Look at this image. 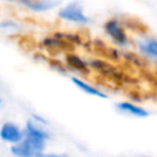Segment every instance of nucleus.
Returning a JSON list of instances; mask_svg holds the SVG:
<instances>
[{
    "label": "nucleus",
    "mask_w": 157,
    "mask_h": 157,
    "mask_svg": "<svg viewBox=\"0 0 157 157\" xmlns=\"http://www.w3.org/2000/svg\"><path fill=\"white\" fill-rule=\"evenodd\" d=\"M44 147V140L25 135V139L21 142L11 146V152L16 157H37L38 155L43 153Z\"/></svg>",
    "instance_id": "nucleus-1"
},
{
    "label": "nucleus",
    "mask_w": 157,
    "mask_h": 157,
    "mask_svg": "<svg viewBox=\"0 0 157 157\" xmlns=\"http://www.w3.org/2000/svg\"><path fill=\"white\" fill-rule=\"evenodd\" d=\"M104 32L115 45H118L123 49H128L131 47V39H130L125 27L121 25V22L119 20H117V18L108 20L104 23Z\"/></svg>",
    "instance_id": "nucleus-2"
},
{
    "label": "nucleus",
    "mask_w": 157,
    "mask_h": 157,
    "mask_svg": "<svg viewBox=\"0 0 157 157\" xmlns=\"http://www.w3.org/2000/svg\"><path fill=\"white\" fill-rule=\"evenodd\" d=\"M58 15H59L60 18L66 20V21H71V22H75V23L86 25V23L90 22V18L83 13L82 6L77 1L70 2L69 5H66L65 7H63L59 11Z\"/></svg>",
    "instance_id": "nucleus-3"
},
{
    "label": "nucleus",
    "mask_w": 157,
    "mask_h": 157,
    "mask_svg": "<svg viewBox=\"0 0 157 157\" xmlns=\"http://www.w3.org/2000/svg\"><path fill=\"white\" fill-rule=\"evenodd\" d=\"M0 137L1 140L16 145L21 142L25 139V131H22L16 124L13 123H4L2 126L0 128Z\"/></svg>",
    "instance_id": "nucleus-4"
},
{
    "label": "nucleus",
    "mask_w": 157,
    "mask_h": 157,
    "mask_svg": "<svg viewBox=\"0 0 157 157\" xmlns=\"http://www.w3.org/2000/svg\"><path fill=\"white\" fill-rule=\"evenodd\" d=\"M136 48L144 58L157 63V38L146 37L142 39H137Z\"/></svg>",
    "instance_id": "nucleus-5"
},
{
    "label": "nucleus",
    "mask_w": 157,
    "mask_h": 157,
    "mask_svg": "<svg viewBox=\"0 0 157 157\" xmlns=\"http://www.w3.org/2000/svg\"><path fill=\"white\" fill-rule=\"evenodd\" d=\"M117 108L123 113H126V114H130V115L137 117V118H146L150 115V113L145 108H142L141 105H137L132 102H120L117 104Z\"/></svg>",
    "instance_id": "nucleus-6"
},
{
    "label": "nucleus",
    "mask_w": 157,
    "mask_h": 157,
    "mask_svg": "<svg viewBox=\"0 0 157 157\" xmlns=\"http://www.w3.org/2000/svg\"><path fill=\"white\" fill-rule=\"evenodd\" d=\"M43 45L48 49H56V50H72L74 45L67 40L60 37H45L43 39Z\"/></svg>",
    "instance_id": "nucleus-7"
},
{
    "label": "nucleus",
    "mask_w": 157,
    "mask_h": 157,
    "mask_svg": "<svg viewBox=\"0 0 157 157\" xmlns=\"http://www.w3.org/2000/svg\"><path fill=\"white\" fill-rule=\"evenodd\" d=\"M65 60H66L67 66L71 67L72 70L81 71V72H88L90 71V69H88V66H90L88 65V61H85L82 58H80L76 54H66Z\"/></svg>",
    "instance_id": "nucleus-8"
},
{
    "label": "nucleus",
    "mask_w": 157,
    "mask_h": 157,
    "mask_svg": "<svg viewBox=\"0 0 157 157\" xmlns=\"http://www.w3.org/2000/svg\"><path fill=\"white\" fill-rule=\"evenodd\" d=\"M71 80L81 91H83V92H86V93H88L91 96H96V97H101V98H107V94L104 92H102L99 88H97V87L85 82L83 80H81L78 77H72Z\"/></svg>",
    "instance_id": "nucleus-9"
},
{
    "label": "nucleus",
    "mask_w": 157,
    "mask_h": 157,
    "mask_svg": "<svg viewBox=\"0 0 157 157\" xmlns=\"http://www.w3.org/2000/svg\"><path fill=\"white\" fill-rule=\"evenodd\" d=\"M25 135L26 136H32L36 139H40V140H47L49 137V134L43 130L38 124H36L34 121L28 120L26 124V129H25Z\"/></svg>",
    "instance_id": "nucleus-10"
},
{
    "label": "nucleus",
    "mask_w": 157,
    "mask_h": 157,
    "mask_svg": "<svg viewBox=\"0 0 157 157\" xmlns=\"http://www.w3.org/2000/svg\"><path fill=\"white\" fill-rule=\"evenodd\" d=\"M58 4H59V0H32L25 5L26 7L33 11H47L55 7Z\"/></svg>",
    "instance_id": "nucleus-11"
},
{
    "label": "nucleus",
    "mask_w": 157,
    "mask_h": 157,
    "mask_svg": "<svg viewBox=\"0 0 157 157\" xmlns=\"http://www.w3.org/2000/svg\"><path fill=\"white\" fill-rule=\"evenodd\" d=\"M121 58H123V60L128 61L129 64H131L134 66H144V63H145L142 56H139L137 54H135L130 50H123Z\"/></svg>",
    "instance_id": "nucleus-12"
},
{
    "label": "nucleus",
    "mask_w": 157,
    "mask_h": 157,
    "mask_svg": "<svg viewBox=\"0 0 157 157\" xmlns=\"http://www.w3.org/2000/svg\"><path fill=\"white\" fill-rule=\"evenodd\" d=\"M56 37H60L65 40H67L69 43H76V44H82L81 38L77 34H67V33H56Z\"/></svg>",
    "instance_id": "nucleus-13"
},
{
    "label": "nucleus",
    "mask_w": 157,
    "mask_h": 157,
    "mask_svg": "<svg viewBox=\"0 0 157 157\" xmlns=\"http://www.w3.org/2000/svg\"><path fill=\"white\" fill-rule=\"evenodd\" d=\"M0 27L4 28V29H9V28H16L17 25L12 21H4L2 23H0Z\"/></svg>",
    "instance_id": "nucleus-14"
},
{
    "label": "nucleus",
    "mask_w": 157,
    "mask_h": 157,
    "mask_svg": "<svg viewBox=\"0 0 157 157\" xmlns=\"http://www.w3.org/2000/svg\"><path fill=\"white\" fill-rule=\"evenodd\" d=\"M37 157H69V156L64 153H40Z\"/></svg>",
    "instance_id": "nucleus-15"
},
{
    "label": "nucleus",
    "mask_w": 157,
    "mask_h": 157,
    "mask_svg": "<svg viewBox=\"0 0 157 157\" xmlns=\"http://www.w3.org/2000/svg\"><path fill=\"white\" fill-rule=\"evenodd\" d=\"M50 65H52L55 70H58V71H60V72H65V71H66V70H65V67H64L60 63H58V61H52V63H50Z\"/></svg>",
    "instance_id": "nucleus-16"
},
{
    "label": "nucleus",
    "mask_w": 157,
    "mask_h": 157,
    "mask_svg": "<svg viewBox=\"0 0 157 157\" xmlns=\"http://www.w3.org/2000/svg\"><path fill=\"white\" fill-rule=\"evenodd\" d=\"M7 1H21V2L27 4V2H29V1H32V0H7Z\"/></svg>",
    "instance_id": "nucleus-17"
},
{
    "label": "nucleus",
    "mask_w": 157,
    "mask_h": 157,
    "mask_svg": "<svg viewBox=\"0 0 157 157\" xmlns=\"http://www.w3.org/2000/svg\"><path fill=\"white\" fill-rule=\"evenodd\" d=\"M0 104H1V97H0Z\"/></svg>",
    "instance_id": "nucleus-18"
}]
</instances>
